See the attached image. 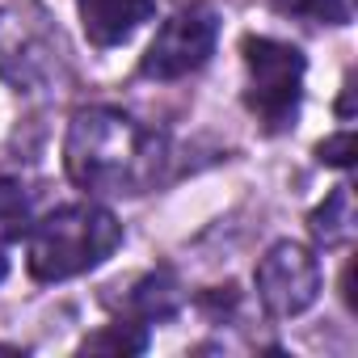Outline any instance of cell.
<instances>
[{
  "label": "cell",
  "instance_id": "cell-10",
  "mask_svg": "<svg viewBox=\"0 0 358 358\" xmlns=\"http://www.w3.org/2000/svg\"><path fill=\"white\" fill-rule=\"evenodd\" d=\"M270 5L287 17H303L320 26H350L354 17V0H270Z\"/></svg>",
  "mask_w": 358,
  "mask_h": 358
},
{
  "label": "cell",
  "instance_id": "cell-4",
  "mask_svg": "<svg viewBox=\"0 0 358 358\" xmlns=\"http://www.w3.org/2000/svg\"><path fill=\"white\" fill-rule=\"evenodd\" d=\"M220 43V13L211 5H186L177 9L156 38L148 43L143 59H139V76L148 80H182L190 72H199Z\"/></svg>",
  "mask_w": 358,
  "mask_h": 358
},
{
  "label": "cell",
  "instance_id": "cell-5",
  "mask_svg": "<svg viewBox=\"0 0 358 358\" xmlns=\"http://www.w3.org/2000/svg\"><path fill=\"white\" fill-rule=\"evenodd\" d=\"M253 287L270 316H278V320L303 316L320 299V262L308 245L278 241L262 253V262L253 270Z\"/></svg>",
  "mask_w": 358,
  "mask_h": 358
},
{
  "label": "cell",
  "instance_id": "cell-13",
  "mask_svg": "<svg viewBox=\"0 0 358 358\" xmlns=\"http://www.w3.org/2000/svg\"><path fill=\"white\" fill-rule=\"evenodd\" d=\"M5 274H9V257H5V245H0V282H5Z\"/></svg>",
  "mask_w": 358,
  "mask_h": 358
},
{
  "label": "cell",
  "instance_id": "cell-8",
  "mask_svg": "<svg viewBox=\"0 0 358 358\" xmlns=\"http://www.w3.org/2000/svg\"><path fill=\"white\" fill-rule=\"evenodd\" d=\"M131 312H135V324H152V320H164L177 312V282L160 270V274H148L135 282L131 291Z\"/></svg>",
  "mask_w": 358,
  "mask_h": 358
},
{
  "label": "cell",
  "instance_id": "cell-6",
  "mask_svg": "<svg viewBox=\"0 0 358 358\" xmlns=\"http://www.w3.org/2000/svg\"><path fill=\"white\" fill-rule=\"evenodd\" d=\"M76 13H80L85 38L110 51V47H122L143 22H152L156 0H76Z\"/></svg>",
  "mask_w": 358,
  "mask_h": 358
},
{
  "label": "cell",
  "instance_id": "cell-11",
  "mask_svg": "<svg viewBox=\"0 0 358 358\" xmlns=\"http://www.w3.org/2000/svg\"><path fill=\"white\" fill-rule=\"evenodd\" d=\"M80 350L139 354V350H148V333H143V324H135V320H118V324H110V329H101V333L85 337V345H80Z\"/></svg>",
  "mask_w": 358,
  "mask_h": 358
},
{
  "label": "cell",
  "instance_id": "cell-1",
  "mask_svg": "<svg viewBox=\"0 0 358 358\" xmlns=\"http://www.w3.org/2000/svg\"><path fill=\"white\" fill-rule=\"evenodd\" d=\"M169 143L135 114L114 106L76 110L64 139L68 177L89 194H143L160 182Z\"/></svg>",
  "mask_w": 358,
  "mask_h": 358
},
{
  "label": "cell",
  "instance_id": "cell-7",
  "mask_svg": "<svg viewBox=\"0 0 358 358\" xmlns=\"http://www.w3.org/2000/svg\"><path fill=\"white\" fill-rule=\"evenodd\" d=\"M308 228H312V236H316L324 249L345 245V241L354 236V194H350V186H337V190L324 199V207L312 211Z\"/></svg>",
  "mask_w": 358,
  "mask_h": 358
},
{
  "label": "cell",
  "instance_id": "cell-9",
  "mask_svg": "<svg viewBox=\"0 0 358 358\" xmlns=\"http://www.w3.org/2000/svg\"><path fill=\"white\" fill-rule=\"evenodd\" d=\"M34 224V203L26 194L22 182L13 177H0V245H13L30 232Z\"/></svg>",
  "mask_w": 358,
  "mask_h": 358
},
{
  "label": "cell",
  "instance_id": "cell-12",
  "mask_svg": "<svg viewBox=\"0 0 358 358\" xmlns=\"http://www.w3.org/2000/svg\"><path fill=\"white\" fill-rule=\"evenodd\" d=\"M316 156H320V164H337V169H350V164H354V131H341V135L324 139V143L316 148Z\"/></svg>",
  "mask_w": 358,
  "mask_h": 358
},
{
  "label": "cell",
  "instance_id": "cell-3",
  "mask_svg": "<svg viewBox=\"0 0 358 358\" xmlns=\"http://www.w3.org/2000/svg\"><path fill=\"white\" fill-rule=\"evenodd\" d=\"M241 59H245V106H249V114L270 135L295 127L299 101H303V76H308L299 47L266 38V34H249L241 43Z\"/></svg>",
  "mask_w": 358,
  "mask_h": 358
},
{
  "label": "cell",
  "instance_id": "cell-2",
  "mask_svg": "<svg viewBox=\"0 0 358 358\" xmlns=\"http://www.w3.org/2000/svg\"><path fill=\"white\" fill-rule=\"evenodd\" d=\"M122 245V224L97 203H68L26 232V266L38 282H68L114 257Z\"/></svg>",
  "mask_w": 358,
  "mask_h": 358
}]
</instances>
